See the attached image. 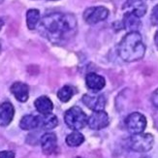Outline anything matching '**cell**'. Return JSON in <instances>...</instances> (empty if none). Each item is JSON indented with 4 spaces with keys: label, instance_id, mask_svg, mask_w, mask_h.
I'll return each instance as SVG.
<instances>
[{
    "label": "cell",
    "instance_id": "3957f363",
    "mask_svg": "<svg viewBox=\"0 0 158 158\" xmlns=\"http://www.w3.org/2000/svg\"><path fill=\"white\" fill-rule=\"evenodd\" d=\"M64 120L66 125L70 129L78 131L87 124L88 118L80 107H72L65 113Z\"/></svg>",
    "mask_w": 158,
    "mask_h": 158
},
{
    "label": "cell",
    "instance_id": "d6986e66",
    "mask_svg": "<svg viewBox=\"0 0 158 158\" xmlns=\"http://www.w3.org/2000/svg\"><path fill=\"white\" fill-rule=\"evenodd\" d=\"M65 142L69 147H72V148L79 147L85 142V137L79 131H73L66 137Z\"/></svg>",
    "mask_w": 158,
    "mask_h": 158
},
{
    "label": "cell",
    "instance_id": "9a60e30c",
    "mask_svg": "<svg viewBox=\"0 0 158 158\" xmlns=\"http://www.w3.org/2000/svg\"><path fill=\"white\" fill-rule=\"evenodd\" d=\"M34 106L41 114H51L53 110V104L52 100L47 96H40L34 102Z\"/></svg>",
    "mask_w": 158,
    "mask_h": 158
},
{
    "label": "cell",
    "instance_id": "4fadbf2b",
    "mask_svg": "<svg viewBox=\"0 0 158 158\" xmlns=\"http://www.w3.org/2000/svg\"><path fill=\"white\" fill-rule=\"evenodd\" d=\"M123 8L139 18L143 17L147 13V5L142 0H128Z\"/></svg>",
    "mask_w": 158,
    "mask_h": 158
},
{
    "label": "cell",
    "instance_id": "ba28073f",
    "mask_svg": "<svg viewBox=\"0 0 158 158\" xmlns=\"http://www.w3.org/2000/svg\"><path fill=\"white\" fill-rule=\"evenodd\" d=\"M82 102L88 108L95 111H103L106 105V99L102 94H85L82 96Z\"/></svg>",
    "mask_w": 158,
    "mask_h": 158
},
{
    "label": "cell",
    "instance_id": "484cf974",
    "mask_svg": "<svg viewBox=\"0 0 158 158\" xmlns=\"http://www.w3.org/2000/svg\"><path fill=\"white\" fill-rule=\"evenodd\" d=\"M3 2V0H0V3H2Z\"/></svg>",
    "mask_w": 158,
    "mask_h": 158
},
{
    "label": "cell",
    "instance_id": "cb8c5ba5",
    "mask_svg": "<svg viewBox=\"0 0 158 158\" xmlns=\"http://www.w3.org/2000/svg\"><path fill=\"white\" fill-rule=\"evenodd\" d=\"M154 41H155V44H156V46H157V48H158V30H157V32H156V34H155Z\"/></svg>",
    "mask_w": 158,
    "mask_h": 158
},
{
    "label": "cell",
    "instance_id": "52a82bcc",
    "mask_svg": "<svg viewBox=\"0 0 158 158\" xmlns=\"http://www.w3.org/2000/svg\"><path fill=\"white\" fill-rule=\"evenodd\" d=\"M109 124V115L104 111H95L88 118L87 125L93 130H100Z\"/></svg>",
    "mask_w": 158,
    "mask_h": 158
},
{
    "label": "cell",
    "instance_id": "8992f818",
    "mask_svg": "<svg viewBox=\"0 0 158 158\" xmlns=\"http://www.w3.org/2000/svg\"><path fill=\"white\" fill-rule=\"evenodd\" d=\"M109 16V10L103 6L87 8L84 13V19L88 24H95L105 20Z\"/></svg>",
    "mask_w": 158,
    "mask_h": 158
},
{
    "label": "cell",
    "instance_id": "ac0fdd59",
    "mask_svg": "<svg viewBox=\"0 0 158 158\" xmlns=\"http://www.w3.org/2000/svg\"><path fill=\"white\" fill-rule=\"evenodd\" d=\"M40 22V12L36 9H30L26 13V23L27 27L33 30L36 28L37 24Z\"/></svg>",
    "mask_w": 158,
    "mask_h": 158
},
{
    "label": "cell",
    "instance_id": "2e32d148",
    "mask_svg": "<svg viewBox=\"0 0 158 158\" xmlns=\"http://www.w3.org/2000/svg\"><path fill=\"white\" fill-rule=\"evenodd\" d=\"M19 127L23 130H33L40 127L39 115L28 114L24 115L19 122Z\"/></svg>",
    "mask_w": 158,
    "mask_h": 158
},
{
    "label": "cell",
    "instance_id": "603a6c76",
    "mask_svg": "<svg viewBox=\"0 0 158 158\" xmlns=\"http://www.w3.org/2000/svg\"><path fill=\"white\" fill-rule=\"evenodd\" d=\"M152 102L154 107L158 108V88L153 92V94L152 96Z\"/></svg>",
    "mask_w": 158,
    "mask_h": 158
},
{
    "label": "cell",
    "instance_id": "d4e9b609",
    "mask_svg": "<svg viewBox=\"0 0 158 158\" xmlns=\"http://www.w3.org/2000/svg\"><path fill=\"white\" fill-rule=\"evenodd\" d=\"M4 25V20L2 19H0V29H1V27Z\"/></svg>",
    "mask_w": 158,
    "mask_h": 158
},
{
    "label": "cell",
    "instance_id": "e0dca14e",
    "mask_svg": "<svg viewBox=\"0 0 158 158\" xmlns=\"http://www.w3.org/2000/svg\"><path fill=\"white\" fill-rule=\"evenodd\" d=\"M40 118V127L39 128H43V129H53L57 125L58 120L57 118L54 114H41L39 115Z\"/></svg>",
    "mask_w": 158,
    "mask_h": 158
},
{
    "label": "cell",
    "instance_id": "9c48e42d",
    "mask_svg": "<svg viewBox=\"0 0 158 158\" xmlns=\"http://www.w3.org/2000/svg\"><path fill=\"white\" fill-rule=\"evenodd\" d=\"M41 147L45 154H52L56 152L57 147V138L56 135L52 132H48L44 134L41 138Z\"/></svg>",
    "mask_w": 158,
    "mask_h": 158
},
{
    "label": "cell",
    "instance_id": "8fae6325",
    "mask_svg": "<svg viewBox=\"0 0 158 158\" xmlns=\"http://www.w3.org/2000/svg\"><path fill=\"white\" fill-rule=\"evenodd\" d=\"M85 84H86V86L90 89V90L96 92L104 88L106 85V81L104 78L98 74L89 73L85 77Z\"/></svg>",
    "mask_w": 158,
    "mask_h": 158
},
{
    "label": "cell",
    "instance_id": "44dd1931",
    "mask_svg": "<svg viewBox=\"0 0 158 158\" xmlns=\"http://www.w3.org/2000/svg\"><path fill=\"white\" fill-rule=\"evenodd\" d=\"M152 20L154 24H158V4L154 6L152 13Z\"/></svg>",
    "mask_w": 158,
    "mask_h": 158
},
{
    "label": "cell",
    "instance_id": "7c38bea8",
    "mask_svg": "<svg viewBox=\"0 0 158 158\" xmlns=\"http://www.w3.org/2000/svg\"><path fill=\"white\" fill-rule=\"evenodd\" d=\"M11 92L19 102H26L29 97V88L24 82L17 81L11 86Z\"/></svg>",
    "mask_w": 158,
    "mask_h": 158
},
{
    "label": "cell",
    "instance_id": "6da1fadb",
    "mask_svg": "<svg viewBox=\"0 0 158 158\" xmlns=\"http://www.w3.org/2000/svg\"><path fill=\"white\" fill-rule=\"evenodd\" d=\"M41 24L51 42L60 43L68 40L75 33L77 20L72 15L52 13L44 17Z\"/></svg>",
    "mask_w": 158,
    "mask_h": 158
},
{
    "label": "cell",
    "instance_id": "277c9868",
    "mask_svg": "<svg viewBox=\"0 0 158 158\" xmlns=\"http://www.w3.org/2000/svg\"><path fill=\"white\" fill-rule=\"evenodd\" d=\"M154 139L152 134L146 133H139L133 134V136L130 139L129 146L131 149L138 152H146L152 149L153 147Z\"/></svg>",
    "mask_w": 158,
    "mask_h": 158
},
{
    "label": "cell",
    "instance_id": "5bb4252c",
    "mask_svg": "<svg viewBox=\"0 0 158 158\" xmlns=\"http://www.w3.org/2000/svg\"><path fill=\"white\" fill-rule=\"evenodd\" d=\"M123 24H124L125 29L129 32L138 31L141 27L140 18L130 12H125L124 17H123Z\"/></svg>",
    "mask_w": 158,
    "mask_h": 158
},
{
    "label": "cell",
    "instance_id": "ffe728a7",
    "mask_svg": "<svg viewBox=\"0 0 158 158\" xmlns=\"http://www.w3.org/2000/svg\"><path fill=\"white\" fill-rule=\"evenodd\" d=\"M74 88L70 85H64L63 87H61L58 92H57V97L58 99L63 102V103H66L69 101L74 95Z\"/></svg>",
    "mask_w": 158,
    "mask_h": 158
},
{
    "label": "cell",
    "instance_id": "f1b7e54d",
    "mask_svg": "<svg viewBox=\"0 0 158 158\" xmlns=\"http://www.w3.org/2000/svg\"><path fill=\"white\" fill-rule=\"evenodd\" d=\"M52 1H54V0H52Z\"/></svg>",
    "mask_w": 158,
    "mask_h": 158
},
{
    "label": "cell",
    "instance_id": "7a4b0ae2",
    "mask_svg": "<svg viewBox=\"0 0 158 158\" xmlns=\"http://www.w3.org/2000/svg\"><path fill=\"white\" fill-rule=\"evenodd\" d=\"M145 53L146 46L138 31L128 32L119 43L118 54L127 62H133L142 59Z\"/></svg>",
    "mask_w": 158,
    "mask_h": 158
},
{
    "label": "cell",
    "instance_id": "4316f807",
    "mask_svg": "<svg viewBox=\"0 0 158 158\" xmlns=\"http://www.w3.org/2000/svg\"><path fill=\"white\" fill-rule=\"evenodd\" d=\"M76 158H82V157H76Z\"/></svg>",
    "mask_w": 158,
    "mask_h": 158
},
{
    "label": "cell",
    "instance_id": "7402d4cb",
    "mask_svg": "<svg viewBox=\"0 0 158 158\" xmlns=\"http://www.w3.org/2000/svg\"><path fill=\"white\" fill-rule=\"evenodd\" d=\"M0 158H15V152L11 150H3L0 152Z\"/></svg>",
    "mask_w": 158,
    "mask_h": 158
},
{
    "label": "cell",
    "instance_id": "83f0119b",
    "mask_svg": "<svg viewBox=\"0 0 158 158\" xmlns=\"http://www.w3.org/2000/svg\"><path fill=\"white\" fill-rule=\"evenodd\" d=\"M0 48H1V45H0Z\"/></svg>",
    "mask_w": 158,
    "mask_h": 158
},
{
    "label": "cell",
    "instance_id": "5b68a950",
    "mask_svg": "<svg viewBox=\"0 0 158 158\" xmlns=\"http://www.w3.org/2000/svg\"><path fill=\"white\" fill-rule=\"evenodd\" d=\"M125 124L128 131L132 134L143 133L147 126L146 116L141 113H133L127 116Z\"/></svg>",
    "mask_w": 158,
    "mask_h": 158
},
{
    "label": "cell",
    "instance_id": "30bf717a",
    "mask_svg": "<svg viewBox=\"0 0 158 158\" xmlns=\"http://www.w3.org/2000/svg\"><path fill=\"white\" fill-rule=\"evenodd\" d=\"M15 115V109L10 102H4L0 105V126L9 125Z\"/></svg>",
    "mask_w": 158,
    "mask_h": 158
}]
</instances>
